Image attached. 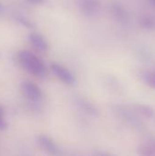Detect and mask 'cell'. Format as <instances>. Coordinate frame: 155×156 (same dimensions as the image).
Returning <instances> with one entry per match:
<instances>
[{
  "label": "cell",
  "instance_id": "cell-1",
  "mask_svg": "<svg viewBox=\"0 0 155 156\" xmlns=\"http://www.w3.org/2000/svg\"><path fill=\"white\" fill-rule=\"evenodd\" d=\"M21 67L29 74L43 78L47 75V68L44 62L35 54L28 50H21L17 54Z\"/></svg>",
  "mask_w": 155,
  "mask_h": 156
},
{
  "label": "cell",
  "instance_id": "cell-2",
  "mask_svg": "<svg viewBox=\"0 0 155 156\" xmlns=\"http://www.w3.org/2000/svg\"><path fill=\"white\" fill-rule=\"evenodd\" d=\"M21 90L24 95L33 102H38L43 98L41 89L31 81H24L21 84Z\"/></svg>",
  "mask_w": 155,
  "mask_h": 156
},
{
  "label": "cell",
  "instance_id": "cell-3",
  "mask_svg": "<svg viewBox=\"0 0 155 156\" xmlns=\"http://www.w3.org/2000/svg\"><path fill=\"white\" fill-rule=\"evenodd\" d=\"M50 69H51L52 72L54 73V75L58 79H59L62 82H64L68 85L75 84L76 79H75L74 75L64 66H62L60 64L53 63V64H51Z\"/></svg>",
  "mask_w": 155,
  "mask_h": 156
},
{
  "label": "cell",
  "instance_id": "cell-4",
  "mask_svg": "<svg viewBox=\"0 0 155 156\" xmlns=\"http://www.w3.org/2000/svg\"><path fill=\"white\" fill-rule=\"evenodd\" d=\"M81 13L86 16H94L100 8V0H78Z\"/></svg>",
  "mask_w": 155,
  "mask_h": 156
},
{
  "label": "cell",
  "instance_id": "cell-5",
  "mask_svg": "<svg viewBox=\"0 0 155 156\" xmlns=\"http://www.w3.org/2000/svg\"><path fill=\"white\" fill-rule=\"evenodd\" d=\"M37 143L40 145V147L45 150L47 153L56 155L59 154V149L57 146V144L48 136L46 135H39L37 137Z\"/></svg>",
  "mask_w": 155,
  "mask_h": 156
},
{
  "label": "cell",
  "instance_id": "cell-6",
  "mask_svg": "<svg viewBox=\"0 0 155 156\" xmlns=\"http://www.w3.org/2000/svg\"><path fill=\"white\" fill-rule=\"evenodd\" d=\"M29 38V42L31 43V45L38 51L40 52H47L48 50V44L47 42V40L38 33L36 32H32L29 34L28 36Z\"/></svg>",
  "mask_w": 155,
  "mask_h": 156
},
{
  "label": "cell",
  "instance_id": "cell-7",
  "mask_svg": "<svg viewBox=\"0 0 155 156\" xmlns=\"http://www.w3.org/2000/svg\"><path fill=\"white\" fill-rule=\"evenodd\" d=\"M75 102H76L77 106L80 110H82L84 112H86L90 115H92V116H98L99 115L98 108L93 103H91L90 101H88L87 99H85L83 97H78L75 100Z\"/></svg>",
  "mask_w": 155,
  "mask_h": 156
},
{
  "label": "cell",
  "instance_id": "cell-8",
  "mask_svg": "<svg viewBox=\"0 0 155 156\" xmlns=\"http://www.w3.org/2000/svg\"><path fill=\"white\" fill-rule=\"evenodd\" d=\"M111 12L113 16L118 18L119 20H124L127 17V12L126 9L120 4L115 3L111 5Z\"/></svg>",
  "mask_w": 155,
  "mask_h": 156
},
{
  "label": "cell",
  "instance_id": "cell-9",
  "mask_svg": "<svg viewBox=\"0 0 155 156\" xmlns=\"http://www.w3.org/2000/svg\"><path fill=\"white\" fill-rule=\"evenodd\" d=\"M135 110H136L139 113H141L142 115H143V116H145V117H147V118H151V117H153V114H154L153 110L151 107H149V106H147V105H143V104L136 105V106H135Z\"/></svg>",
  "mask_w": 155,
  "mask_h": 156
},
{
  "label": "cell",
  "instance_id": "cell-10",
  "mask_svg": "<svg viewBox=\"0 0 155 156\" xmlns=\"http://www.w3.org/2000/svg\"><path fill=\"white\" fill-rule=\"evenodd\" d=\"M144 82L151 88L155 89V71H147L143 75Z\"/></svg>",
  "mask_w": 155,
  "mask_h": 156
},
{
  "label": "cell",
  "instance_id": "cell-11",
  "mask_svg": "<svg viewBox=\"0 0 155 156\" xmlns=\"http://www.w3.org/2000/svg\"><path fill=\"white\" fill-rule=\"evenodd\" d=\"M140 25L142 27L146 28V29H152L154 27V22L152 18L148 16H144L140 20Z\"/></svg>",
  "mask_w": 155,
  "mask_h": 156
},
{
  "label": "cell",
  "instance_id": "cell-12",
  "mask_svg": "<svg viewBox=\"0 0 155 156\" xmlns=\"http://www.w3.org/2000/svg\"><path fill=\"white\" fill-rule=\"evenodd\" d=\"M7 127V123L4 117V111L0 107V130H5Z\"/></svg>",
  "mask_w": 155,
  "mask_h": 156
},
{
  "label": "cell",
  "instance_id": "cell-13",
  "mask_svg": "<svg viewBox=\"0 0 155 156\" xmlns=\"http://www.w3.org/2000/svg\"><path fill=\"white\" fill-rule=\"evenodd\" d=\"M31 4H41L44 2V0H27Z\"/></svg>",
  "mask_w": 155,
  "mask_h": 156
},
{
  "label": "cell",
  "instance_id": "cell-14",
  "mask_svg": "<svg viewBox=\"0 0 155 156\" xmlns=\"http://www.w3.org/2000/svg\"><path fill=\"white\" fill-rule=\"evenodd\" d=\"M148 2H149V4L151 5H153V6L155 7V0H148Z\"/></svg>",
  "mask_w": 155,
  "mask_h": 156
},
{
  "label": "cell",
  "instance_id": "cell-15",
  "mask_svg": "<svg viewBox=\"0 0 155 156\" xmlns=\"http://www.w3.org/2000/svg\"><path fill=\"white\" fill-rule=\"evenodd\" d=\"M3 10V6H2V5L0 4V11H2Z\"/></svg>",
  "mask_w": 155,
  "mask_h": 156
}]
</instances>
